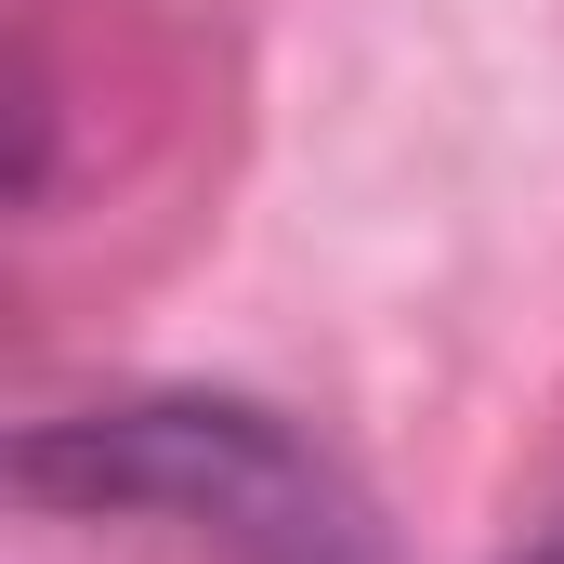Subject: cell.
Listing matches in <instances>:
<instances>
[{"label": "cell", "instance_id": "obj_2", "mask_svg": "<svg viewBox=\"0 0 564 564\" xmlns=\"http://www.w3.org/2000/svg\"><path fill=\"white\" fill-rule=\"evenodd\" d=\"M525 564H564V525H552V539H539V552H525Z\"/></svg>", "mask_w": 564, "mask_h": 564}, {"label": "cell", "instance_id": "obj_1", "mask_svg": "<svg viewBox=\"0 0 564 564\" xmlns=\"http://www.w3.org/2000/svg\"><path fill=\"white\" fill-rule=\"evenodd\" d=\"M13 486L40 512H158V525L237 539L250 564H368L328 459L237 394H132V408L40 421L13 446Z\"/></svg>", "mask_w": 564, "mask_h": 564}]
</instances>
